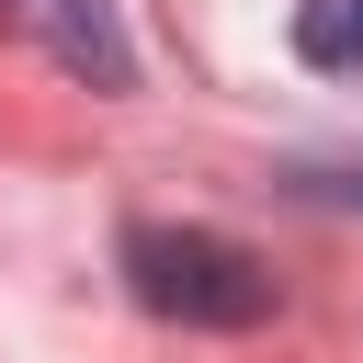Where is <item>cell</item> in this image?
I'll list each match as a JSON object with an SVG mask.
<instances>
[{
  "instance_id": "1",
  "label": "cell",
  "mask_w": 363,
  "mask_h": 363,
  "mask_svg": "<svg viewBox=\"0 0 363 363\" xmlns=\"http://www.w3.org/2000/svg\"><path fill=\"white\" fill-rule=\"evenodd\" d=\"M125 295L170 329H261L272 318V261L216 238V227H125Z\"/></svg>"
},
{
  "instance_id": "2",
  "label": "cell",
  "mask_w": 363,
  "mask_h": 363,
  "mask_svg": "<svg viewBox=\"0 0 363 363\" xmlns=\"http://www.w3.org/2000/svg\"><path fill=\"white\" fill-rule=\"evenodd\" d=\"M0 23H11L23 45H45L79 91H102V102L136 91V34H125L113 0H0Z\"/></svg>"
},
{
  "instance_id": "3",
  "label": "cell",
  "mask_w": 363,
  "mask_h": 363,
  "mask_svg": "<svg viewBox=\"0 0 363 363\" xmlns=\"http://www.w3.org/2000/svg\"><path fill=\"white\" fill-rule=\"evenodd\" d=\"M295 57L318 79H363V0H295Z\"/></svg>"
},
{
  "instance_id": "4",
  "label": "cell",
  "mask_w": 363,
  "mask_h": 363,
  "mask_svg": "<svg viewBox=\"0 0 363 363\" xmlns=\"http://www.w3.org/2000/svg\"><path fill=\"white\" fill-rule=\"evenodd\" d=\"M284 193H295V204H340V216H363V147H340V159H284Z\"/></svg>"
}]
</instances>
